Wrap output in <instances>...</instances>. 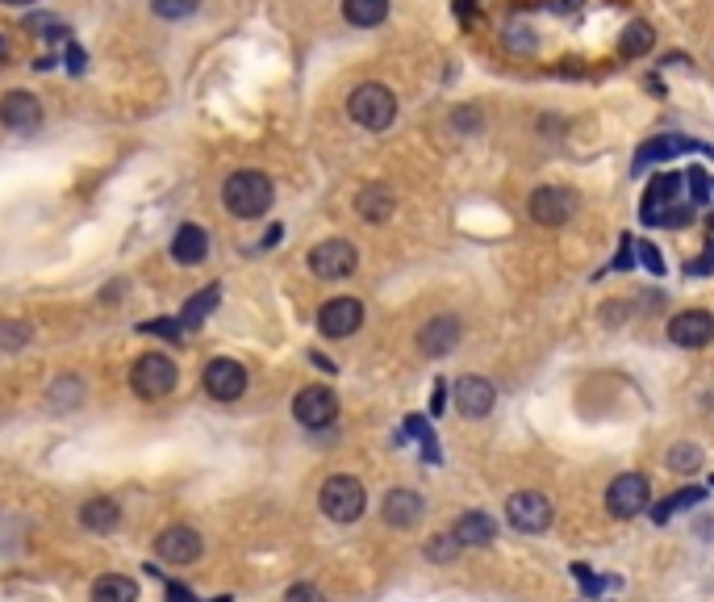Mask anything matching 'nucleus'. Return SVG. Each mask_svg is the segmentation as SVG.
I'll return each instance as SVG.
<instances>
[{"instance_id":"nucleus-34","label":"nucleus","mask_w":714,"mask_h":602,"mask_svg":"<svg viewBox=\"0 0 714 602\" xmlns=\"http://www.w3.org/2000/svg\"><path fill=\"white\" fill-rule=\"evenodd\" d=\"M30 339H34L30 322H0V347H5V352H21Z\"/></svg>"},{"instance_id":"nucleus-47","label":"nucleus","mask_w":714,"mask_h":602,"mask_svg":"<svg viewBox=\"0 0 714 602\" xmlns=\"http://www.w3.org/2000/svg\"><path fill=\"white\" fill-rule=\"evenodd\" d=\"M443 406H447V385H443V381H435V393H431V410H435V414H443Z\"/></svg>"},{"instance_id":"nucleus-17","label":"nucleus","mask_w":714,"mask_h":602,"mask_svg":"<svg viewBox=\"0 0 714 602\" xmlns=\"http://www.w3.org/2000/svg\"><path fill=\"white\" fill-rule=\"evenodd\" d=\"M42 122V105L34 92H9L5 101H0V126H9V130H34Z\"/></svg>"},{"instance_id":"nucleus-28","label":"nucleus","mask_w":714,"mask_h":602,"mask_svg":"<svg viewBox=\"0 0 714 602\" xmlns=\"http://www.w3.org/2000/svg\"><path fill=\"white\" fill-rule=\"evenodd\" d=\"M652 42H656V34H652L648 21H631V26L623 30V38H618V51H623L627 59H639V55L652 51Z\"/></svg>"},{"instance_id":"nucleus-29","label":"nucleus","mask_w":714,"mask_h":602,"mask_svg":"<svg viewBox=\"0 0 714 602\" xmlns=\"http://www.w3.org/2000/svg\"><path fill=\"white\" fill-rule=\"evenodd\" d=\"M639 218H644L648 226H689L694 222V205H685V197H681L673 205H660V210H644Z\"/></svg>"},{"instance_id":"nucleus-50","label":"nucleus","mask_w":714,"mask_h":602,"mask_svg":"<svg viewBox=\"0 0 714 602\" xmlns=\"http://www.w3.org/2000/svg\"><path fill=\"white\" fill-rule=\"evenodd\" d=\"M9 55H13V51H9V38L0 34V63H9Z\"/></svg>"},{"instance_id":"nucleus-20","label":"nucleus","mask_w":714,"mask_h":602,"mask_svg":"<svg viewBox=\"0 0 714 602\" xmlns=\"http://www.w3.org/2000/svg\"><path fill=\"white\" fill-rule=\"evenodd\" d=\"M451 536H456L464 548H481V544H493V540H497V523H493L485 511H468V515L456 519Z\"/></svg>"},{"instance_id":"nucleus-52","label":"nucleus","mask_w":714,"mask_h":602,"mask_svg":"<svg viewBox=\"0 0 714 602\" xmlns=\"http://www.w3.org/2000/svg\"><path fill=\"white\" fill-rule=\"evenodd\" d=\"M472 5H476V0H460V5H456V9H460V17H468V13H472Z\"/></svg>"},{"instance_id":"nucleus-40","label":"nucleus","mask_w":714,"mask_h":602,"mask_svg":"<svg viewBox=\"0 0 714 602\" xmlns=\"http://www.w3.org/2000/svg\"><path fill=\"white\" fill-rule=\"evenodd\" d=\"M685 180H689V201L702 205V201H706V172H702V168H689Z\"/></svg>"},{"instance_id":"nucleus-6","label":"nucleus","mask_w":714,"mask_h":602,"mask_svg":"<svg viewBox=\"0 0 714 602\" xmlns=\"http://www.w3.org/2000/svg\"><path fill=\"white\" fill-rule=\"evenodd\" d=\"M355 268H360V251L347 239H326L309 251V272H314L318 281H347Z\"/></svg>"},{"instance_id":"nucleus-14","label":"nucleus","mask_w":714,"mask_h":602,"mask_svg":"<svg viewBox=\"0 0 714 602\" xmlns=\"http://www.w3.org/2000/svg\"><path fill=\"white\" fill-rule=\"evenodd\" d=\"M451 398H456V410L464 414V419H485V414L497 406V389L485 377H460Z\"/></svg>"},{"instance_id":"nucleus-37","label":"nucleus","mask_w":714,"mask_h":602,"mask_svg":"<svg viewBox=\"0 0 714 602\" xmlns=\"http://www.w3.org/2000/svg\"><path fill=\"white\" fill-rule=\"evenodd\" d=\"M485 118H481V109H472V105H460L456 113H451V130L456 134H481Z\"/></svg>"},{"instance_id":"nucleus-46","label":"nucleus","mask_w":714,"mask_h":602,"mask_svg":"<svg viewBox=\"0 0 714 602\" xmlns=\"http://www.w3.org/2000/svg\"><path fill=\"white\" fill-rule=\"evenodd\" d=\"M163 598H168V602H197V598H193V590H184L180 582H168V590H163Z\"/></svg>"},{"instance_id":"nucleus-23","label":"nucleus","mask_w":714,"mask_h":602,"mask_svg":"<svg viewBox=\"0 0 714 602\" xmlns=\"http://www.w3.org/2000/svg\"><path fill=\"white\" fill-rule=\"evenodd\" d=\"M92 602H138V582L122 573H105L92 582Z\"/></svg>"},{"instance_id":"nucleus-1","label":"nucleus","mask_w":714,"mask_h":602,"mask_svg":"<svg viewBox=\"0 0 714 602\" xmlns=\"http://www.w3.org/2000/svg\"><path fill=\"white\" fill-rule=\"evenodd\" d=\"M272 197H276V184L255 168L234 172L222 184V205L234 218H264L272 210Z\"/></svg>"},{"instance_id":"nucleus-19","label":"nucleus","mask_w":714,"mask_h":602,"mask_svg":"<svg viewBox=\"0 0 714 602\" xmlns=\"http://www.w3.org/2000/svg\"><path fill=\"white\" fill-rule=\"evenodd\" d=\"M685 151H706V147H698V143H689L685 134H660V138H652V143L635 155V172H644L648 164H664V159H673V155H685Z\"/></svg>"},{"instance_id":"nucleus-26","label":"nucleus","mask_w":714,"mask_h":602,"mask_svg":"<svg viewBox=\"0 0 714 602\" xmlns=\"http://www.w3.org/2000/svg\"><path fill=\"white\" fill-rule=\"evenodd\" d=\"M26 30H30L34 38H42V42H51V46H63V51L71 46V30L63 26L59 17H51V13H30V17H26Z\"/></svg>"},{"instance_id":"nucleus-11","label":"nucleus","mask_w":714,"mask_h":602,"mask_svg":"<svg viewBox=\"0 0 714 602\" xmlns=\"http://www.w3.org/2000/svg\"><path fill=\"white\" fill-rule=\"evenodd\" d=\"M506 519H510L518 531H527V536H539V531L552 527V502H547L543 494H535V490L510 494V502H506Z\"/></svg>"},{"instance_id":"nucleus-16","label":"nucleus","mask_w":714,"mask_h":602,"mask_svg":"<svg viewBox=\"0 0 714 602\" xmlns=\"http://www.w3.org/2000/svg\"><path fill=\"white\" fill-rule=\"evenodd\" d=\"M456 343H460V318H451V314H439L431 322H422V331H418V352L422 356H447V352H456Z\"/></svg>"},{"instance_id":"nucleus-35","label":"nucleus","mask_w":714,"mask_h":602,"mask_svg":"<svg viewBox=\"0 0 714 602\" xmlns=\"http://www.w3.org/2000/svg\"><path fill=\"white\" fill-rule=\"evenodd\" d=\"M151 9L163 21H184V17H193L201 9V0H151Z\"/></svg>"},{"instance_id":"nucleus-27","label":"nucleus","mask_w":714,"mask_h":602,"mask_svg":"<svg viewBox=\"0 0 714 602\" xmlns=\"http://www.w3.org/2000/svg\"><path fill=\"white\" fill-rule=\"evenodd\" d=\"M673 201H681V176H677V172H669V176H656V180L648 184L644 210H660V205H673ZM644 210H639V214H644Z\"/></svg>"},{"instance_id":"nucleus-25","label":"nucleus","mask_w":714,"mask_h":602,"mask_svg":"<svg viewBox=\"0 0 714 602\" xmlns=\"http://www.w3.org/2000/svg\"><path fill=\"white\" fill-rule=\"evenodd\" d=\"M218 297H222V289L218 285H209V289H201V293H193L184 301V314H180V327L184 331H193V327H201V322L209 318V310L218 306Z\"/></svg>"},{"instance_id":"nucleus-24","label":"nucleus","mask_w":714,"mask_h":602,"mask_svg":"<svg viewBox=\"0 0 714 602\" xmlns=\"http://www.w3.org/2000/svg\"><path fill=\"white\" fill-rule=\"evenodd\" d=\"M343 17L351 21V26L372 30L389 17V0H343Z\"/></svg>"},{"instance_id":"nucleus-21","label":"nucleus","mask_w":714,"mask_h":602,"mask_svg":"<svg viewBox=\"0 0 714 602\" xmlns=\"http://www.w3.org/2000/svg\"><path fill=\"white\" fill-rule=\"evenodd\" d=\"M80 523L88 531H97V536H109V531L122 523V506H117L113 498H88L80 506Z\"/></svg>"},{"instance_id":"nucleus-51","label":"nucleus","mask_w":714,"mask_h":602,"mask_svg":"<svg viewBox=\"0 0 714 602\" xmlns=\"http://www.w3.org/2000/svg\"><path fill=\"white\" fill-rule=\"evenodd\" d=\"M0 5H9V9H26V5H34V0H0Z\"/></svg>"},{"instance_id":"nucleus-54","label":"nucleus","mask_w":714,"mask_h":602,"mask_svg":"<svg viewBox=\"0 0 714 602\" xmlns=\"http://www.w3.org/2000/svg\"><path fill=\"white\" fill-rule=\"evenodd\" d=\"M710 230H714V218H710Z\"/></svg>"},{"instance_id":"nucleus-12","label":"nucleus","mask_w":714,"mask_h":602,"mask_svg":"<svg viewBox=\"0 0 714 602\" xmlns=\"http://www.w3.org/2000/svg\"><path fill=\"white\" fill-rule=\"evenodd\" d=\"M201 531H193V527H163L159 531V540H155V552L168 565H193V561H201Z\"/></svg>"},{"instance_id":"nucleus-10","label":"nucleus","mask_w":714,"mask_h":602,"mask_svg":"<svg viewBox=\"0 0 714 602\" xmlns=\"http://www.w3.org/2000/svg\"><path fill=\"white\" fill-rule=\"evenodd\" d=\"M205 393L213 402H238L247 393V368L230 356L209 360L205 364Z\"/></svg>"},{"instance_id":"nucleus-44","label":"nucleus","mask_w":714,"mask_h":602,"mask_svg":"<svg viewBox=\"0 0 714 602\" xmlns=\"http://www.w3.org/2000/svg\"><path fill=\"white\" fill-rule=\"evenodd\" d=\"M639 260H644V268L656 272V276L664 272V256H660V251H656L652 243H639Z\"/></svg>"},{"instance_id":"nucleus-30","label":"nucleus","mask_w":714,"mask_h":602,"mask_svg":"<svg viewBox=\"0 0 714 602\" xmlns=\"http://www.w3.org/2000/svg\"><path fill=\"white\" fill-rule=\"evenodd\" d=\"M460 540L456 536H451V531H439V536H431V540H426V561H435V565H451V561H456L460 557Z\"/></svg>"},{"instance_id":"nucleus-53","label":"nucleus","mask_w":714,"mask_h":602,"mask_svg":"<svg viewBox=\"0 0 714 602\" xmlns=\"http://www.w3.org/2000/svg\"><path fill=\"white\" fill-rule=\"evenodd\" d=\"M213 602H234V598H226V594H222V598H213Z\"/></svg>"},{"instance_id":"nucleus-32","label":"nucleus","mask_w":714,"mask_h":602,"mask_svg":"<svg viewBox=\"0 0 714 602\" xmlns=\"http://www.w3.org/2000/svg\"><path fill=\"white\" fill-rule=\"evenodd\" d=\"M702 498H706V494L698 490V485H689V490H677V494H669V498H664V502L656 506L652 519H656V523H664L673 511H685V506H694V502H702Z\"/></svg>"},{"instance_id":"nucleus-9","label":"nucleus","mask_w":714,"mask_h":602,"mask_svg":"<svg viewBox=\"0 0 714 602\" xmlns=\"http://www.w3.org/2000/svg\"><path fill=\"white\" fill-rule=\"evenodd\" d=\"M364 327V301L360 297H330L318 310V331L326 339H347Z\"/></svg>"},{"instance_id":"nucleus-22","label":"nucleus","mask_w":714,"mask_h":602,"mask_svg":"<svg viewBox=\"0 0 714 602\" xmlns=\"http://www.w3.org/2000/svg\"><path fill=\"white\" fill-rule=\"evenodd\" d=\"M393 210H397V201L385 184H368V189H360V197H355V214L364 222H385V218H393Z\"/></svg>"},{"instance_id":"nucleus-13","label":"nucleus","mask_w":714,"mask_h":602,"mask_svg":"<svg viewBox=\"0 0 714 602\" xmlns=\"http://www.w3.org/2000/svg\"><path fill=\"white\" fill-rule=\"evenodd\" d=\"M426 515V498L418 490H389L385 502H380V519L397 531H410L418 527V519Z\"/></svg>"},{"instance_id":"nucleus-3","label":"nucleus","mask_w":714,"mask_h":602,"mask_svg":"<svg viewBox=\"0 0 714 602\" xmlns=\"http://www.w3.org/2000/svg\"><path fill=\"white\" fill-rule=\"evenodd\" d=\"M176 381H180L176 360L159 356V352L138 356V360H134V368H130V389L138 393L142 402H159V398H168V393L176 389Z\"/></svg>"},{"instance_id":"nucleus-42","label":"nucleus","mask_w":714,"mask_h":602,"mask_svg":"<svg viewBox=\"0 0 714 602\" xmlns=\"http://www.w3.org/2000/svg\"><path fill=\"white\" fill-rule=\"evenodd\" d=\"M284 602H326V598L318 594V586L301 582V586H289V594H284Z\"/></svg>"},{"instance_id":"nucleus-8","label":"nucleus","mask_w":714,"mask_h":602,"mask_svg":"<svg viewBox=\"0 0 714 602\" xmlns=\"http://www.w3.org/2000/svg\"><path fill=\"white\" fill-rule=\"evenodd\" d=\"M527 210H531V218L539 226H564L568 218L577 214V193L564 189V184H543V189L531 193Z\"/></svg>"},{"instance_id":"nucleus-39","label":"nucleus","mask_w":714,"mask_h":602,"mask_svg":"<svg viewBox=\"0 0 714 602\" xmlns=\"http://www.w3.org/2000/svg\"><path fill=\"white\" fill-rule=\"evenodd\" d=\"M685 272H694V276H710V272H714V239L706 243V251H702L698 260H689V264H685Z\"/></svg>"},{"instance_id":"nucleus-49","label":"nucleus","mask_w":714,"mask_h":602,"mask_svg":"<svg viewBox=\"0 0 714 602\" xmlns=\"http://www.w3.org/2000/svg\"><path fill=\"white\" fill-rule=\"evenodd\" d=\"M309 360H314V364L322 368V373H339V368H335V364H330V360H326L322 352H309Z\"/></svg>"},{"instance_id":"nucleus-45","label":"nucleus","mask_w":714,"mask_h":602,"mask_svg":"<svg viewBox=\"0 0 714 602\" xmlns=\"http://www.w3.org/2000/svg\"><path fill=\"white\" fill-rule=\"evenodd\" d=\"M63 63L71 67V72H84V51H80V46H76V42H71V46H67V51H63Z\"/></svg>"},{"instance_id":"nucleus-33","label":"nucleus","mask_w":714,"mask_h":602,"mask_svg":"<svg viewBox=\"0 0 714 602\" xmlns=\"http://www.w3.org/2000/svg\"><path fill=\"white\" fill-rule=\"evenodd\" d=\"M51 402H55L59 410L80 406V402H84V381H80V377H59V381L51 385Z\"/></svg>"},{"instance_id":"nucleus-4","label":"nucleus","mask_w":714,"mask_h":602,"mask_svg":"<svg viewBox=\"0 0 714 602\" xmlns=\"http://www.w3.org/2000/svg\"><path fill=\"white\" fill-rule=\"evenodd\" d=\"M318 506H322V515L330 523H355V519L364 515V506H368V490H364V481L339 473V477H330L322 485Z\"/></svg>"},{"instance_id":"nucleus-18","label":"nucleus","mask_w":714,"mask_h":602,"mask_svg":"<svg viewBox=\"0 0 714 602\" xmlns=\"http://www.w3.org/2000/svg\"><path fill=\"white\" fill-rule=\"evenodd\" d=\"M209 256V230L197 222H184L172 235V260L176 264H201Z\"/></svg>"},{"instance_id":"nucleus-31","label":"nucleus","mask_w":714,"mask_h":602,"mask_svg":"<svg viewBox=\"0 0 714 602\" xmlns=\"http://www.w3.org/2000/svg\"><path fill=\"white\" fill-rule=\"evenodd\" d=\"M702 460H706V456H702L698 444H673V448H669V469H673V473H685V477L698 473Z\"/></svg>"},{"instance_id":"nucleus-41","label":"nucleus","mask_w":714,"mask_h":602,"mask_svg":"<svg viewBox=\"0 0 714 602\" xmlns=\"http://www.w3.org/2000/svg\"><path fill=\"white\" fill-rule=\"evenodd\" d=\"M573 577L585 586V594H589V598H598V594H602V586H606V582H598V577L589 573V565H573Z\"/></svg>"},{"instance_id":"nucleus-38","label":"nucleus","mask_w":714,"mask_h":602,"mask_svg":"<svg viewBox=\"0 0 714 602\" xmlns=\"http://www.w3.org/2000/svg\"><path fill=\"white\" fill-rule=\"evenodd\" d=\"M142 335H159V339L180 343V339H184V327H180V318H151V322H142Z\"/></svg>"},{"instance_id":"nucleus-15","label":"nucleus","mask_w":714,"mask_h":602,"mask_svg":"<svg viewBox=\"0 0 714 602\" xmlns=\"http://www.w3.org/2000/svg\"><path fill=\"white\" fill-rule=\"evenodd\" d=\"M669 339L677 347H689V352H698L714 339V314L706 310H685V314H673L669 322Z\"/></svg>"},{"instance_id":"nucleus-5","label":"nucleus","mask_w":714,"mask_h":602,"mask_svg":"<svg viewBox=\"0 0 714 602\" xmlns=\"http://www.w3.org/2000/svg\"><path fill=\"white\" fill-rule=\"evenodd\" d=\"M648 502H652V485H648L644 473H618V477L610 481V490H606V511H610V519H635V515H644Z\"/></svg>"},{"instance_id":"nucleus-2","label":"nucleus","mask_w":714,"mask_h":602,"mask_svg":"<svg viewBox=\"0 0 714 602\" xmlns=\"http://www.w3.org/2000/svg\"><path fill=\"white\" fill-rule=\"evenodd\" d=\"M347 113H351V122L364 130H389L397 118V97H393V88L368 80L347 97Z\"/></svg>"},{"instance_id":"nucleus-43","label":"nucleus","mask_w":714,"mask_h":602,"mask_svg":"<svg viewBox=\"0 0 714 602\" xmlns=\"http://www.w3.org/2000/svg\"><path fill=\"white\" fill-rule=\"evenodd\" d=\"M543 9L556 13V17H573V13L585 9V0H543Z\"/></svg>"},{"instance_id":"nucleus-36","label":"nucleus","mask_w":714,"mask_h":602,"mask_svg":"<svg viewBox=\"0 0 714 602\" xmlns=\"http://www.w3.org/2000/svg\"><path fill=\"white\" fill-rule=\"evenodd\" d=\"M506 51H514V55H531L535 51V30L531 26H506Z\"/></svg>"},{"instance_id":"nucleus-7","label":"nucleus","mask_w":714,"mask_h":602,"mask_svg":"<svg viewBox=\"0 0 714 602\" xmlns=\"http://www.w3.org/2000/svg\"><path fill=\"white\" fill-rule=\"evenodd\" d=\"M293 419L309 431H326L330 423L339 419V398L326 385H305L293 398Z\"/></svg>"},{"instance_id":"nucleus-48","label":"nucleus","mask_w":714,"mask_h":602,"mask_svg":"<svg viewBox=\"0 0 714 602\" xmlns=\"http://www.w3.org/2000/svg\"><path fill=\"white\" fill-rule=\"evenodd\" d=\"M614 268L618 272H623V268H631V239L623 243V251H618V256H614Z\"/></svg>"}]
</instances>
